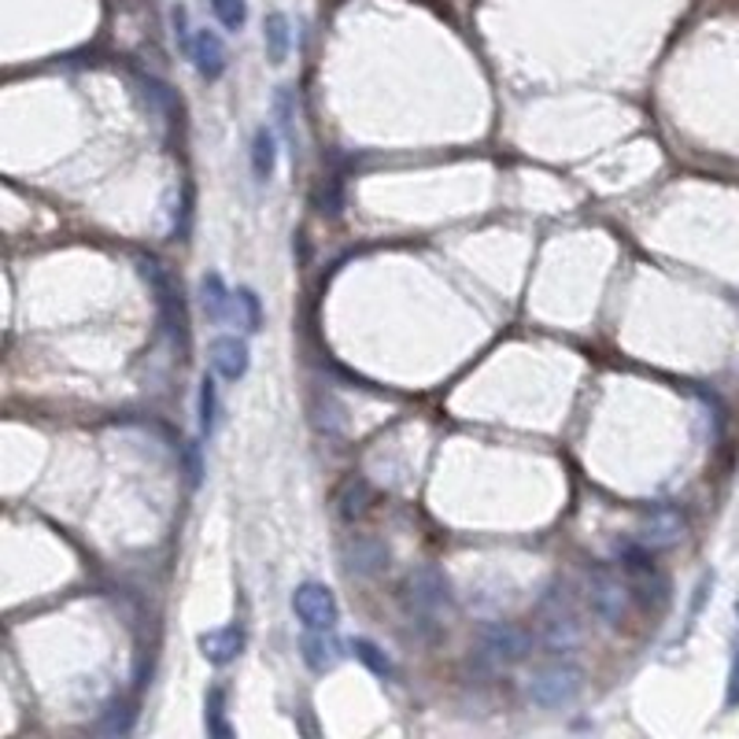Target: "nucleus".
I'll use <instances>...</instances> for the list:
<instances>
[{
  "instance_id": "f257e3e1",
  "label": "nucleus",
  "mask_w": 739,
  "mask_h": 739,
  "mask_svg": "<svg viewBox=\"0 0 739 739\" xmlns=\"http://www.w3.org/2000/svg\"><path fill=\"white\" fill-rule=\"evenodd\" d=\"M584 640V629L577 621L573 595L565 584H551L544 599H540V643L551 654H570Z\"/></svg>"
},
{
  "instance_id": "f03ea898",
  "label": "nucleus",
  "mask_w": 739,
  "mask_h": 739,
  "mask_svg": "<svg viewBox=\"0 0 739 739\" xmlns=\"http://www.w3.org/2000/svg\"><path fill=\"white\" fill-rule=\"evenodd\" d=\"M584 688V669L573 662H548L540 666L533 677H529V699L536 702L540 710H562L581 696Z\"/></svg>"
},
{
  "instance_id": "7ed1b4c3",
  "label": "nucleus",
  "mask_w": 739,
  "mask_h": 739,
  "mask_svg": "<svg viewBox=\"0 0 739 739\" xmlns=\"http://www.w3.org/2000/svg\"><path fill=\"white\" fill-rule=\"evenodd\" d=\"M403 595H407V610H411V621H433L441 618L447 607H452V581L444 577V570H436V565H418L407 584H403Z\"/></svg>"
},
{
  "instance_id": "20e7f679",
  "label": "nucleus",
  "mask_w": 739,
  "mask_h": 739,
  "mask_svg": "<svg viewBox=\"0 0 739 739\" xmlns=\"http://www.w3.org/2000/svg\"><path fill=\"white\" fill-rule=\"evenodd\" d=\"M477 643H481V654L489 658L492 666H518V662H525L536 647L533 632L514 625V621H489V625L477 632Z\"/></svg>"
},
{
  "instance_id": "39448f33",
  "label": "nucleus",
  "mask_w": 739,
  "mask_h": 739,
  "mask_svg": "<svg viewBox=\"0 0 739 739\" xmlns=\"http://www.w3.org/2000/svg\"><path fill=\"white\" fill-rule=\"evenodd\" d=\"M293 614L299 625L311 632H329V629H337L341 607H337L333 588H326L322 581H304V584H296V592H293Z\"/></svg>"
},
{
  "instance_id": "423d86ee",
  "label": "nucleus",
  "mask_w": 739,
  "mask_h": 739,
  "mask_svg": "<svg viewBox=\"0 0 739 739\" xmlns=\"http://www.w3.org/2000/svg\"><path fill=\"white\" fill-rule=\"evenodd\" d=\"M629 584L607 565H595L592 577H588V603L607 625H621L629 618Z\"/></svg>"
},
{
  "instance_id": "0eeeda50",
  "label": "nucleus",
  "mask_w": 739,
  "mask_h": 739,
  "mask_svg": "<svg viewBox=\"0 0 739 739\" xmlns=\"http://www.w3.org/2000/svg\"><path fill=\"white\" fill-rule=\"evenodd\" d=\"M137 267H141V277H145V282L152 285L156 304H159V318H164L167 333L185 344V307H181V296H178L175 282H170V274H167L164 267H159L156 259H145V256L137 259Z\"/></svg>"
},
{
  "instance_id": "6e6552de",
  "label": "nucleus",
  "mask_w": 739,
  "mask_h": 739,
  "mask_svg": "<svg viewBox=\"0 0 739 739\" xmlns=\"http://www.w3.org/2000/svg\"><path fill=\"white\" fill-rule=\"evenodd\" d=\"M684 529H688L684 514H680L677 506H654V511L640 522L637 540L647 551H669L684 540Z\"/></svg>"
},
{
  "instance_id": "1a4fd4ad",
  "label": "nucleus",
  "mask_w": 739,
  "mask_h": 739,
  "mask_svg": "<svg viewBox=\"0 0 739 739\" xmlns=\"http://www.w3.org/2000/svg\"><path fill=\"white\" fill-rule=\"evenodd\" d=\"M245 629L240 625H223V629H211V632H200V640H196V647H200V654L207 658L211 666H229L237 662L240 651H245Z\"/></svg>"
},
{
  "instance_id": "9d476101",
  "label": "nucleus",
  "mask_w": 739,
  "mask_h": 739,
  "mask_svg": "<svg viewBox=\"0 0 739 739\" xmlns=\"http://www.w3.org/2000/svg\"><path fill=\"white\" fill-rule=\"evenodd\" d=\"M341 554H344L348 573H355V577H374L388 565V548L374 536H352L348 544L341 548Z\"/></svg>"
},
{
  "instance_id": "9b49d317",
  "label": "nucleus",
  "mask_w": 739,
  "mask_h": 739,
  "mask_svg": "<svg viewBox=\"0 0 739 739\" xmlns=\"http://www.w3.org/2000/svg\"><path fill=\"white\" fill-rule=\"evenodd\" d=\"M200 307L207 322H215V326H226V322L237 318V293H229L223 274H204L200 277Z\"/></svg>"
},
{
  "instance_id": "f8f14e48",
  "label": "nucleus",
  "mask_w": 739,
  "mask_h": 739,
  "mask_svg": "<svg viewBox=\"0 0 739 739\" xmlns=\"http://www.w3.org/2000/svg\"><path fill=\"white\" fill-rule=\"evenodd\" d=\"M299 654H304L307 669H315V673H329V669H337L344 662V643L329 632H304V640H299Z\"/></svg>"
},
{
  "instance_id": "ddd939ff",
  "label": "nucleus",
  "mask_w": 739,
  "mask_h": 739,
  "mask_svg": "<svg viewBox=\"0 0 739 739\" xmlns=\"http://www.w3.org/2000/svg\"><path fill=\"white\" fill-rule=\"evenodd\" d=\"M193 67H196V75L200 78H207V82H215V78H223L226 75V63H229V56H226V45H223V38H218L215 30H196V41H193Z\"/></svg>"
},
{
  "instance_id": "4468645a",
  "label": "nucleus",
  "mask_w": 739,
  "mask_h": 739,
  "mask_svg": "<svg viewBox=\"0 0 739 739\" xmlns=\"http://www.w3.org/2000/svg\"><path fill=\"white\" fill-rule=\"evenodd\" d=\"M207 359H211V366H215V374H218V377L240 381V377L248 374L252 355H248V344L240 341V337H215V341H211V348H207Z\"/></svg>"
},
{
  "instance_id": "2eb2a0df",
  "label": "nucleus",
  "mask_w": 739,
  "mask_h": 739,
  "mask_svg": "<svg viewBox=\"0 0 739 739\" xmlns=\"http://www.w3.org/2000/svg\"><path fill=\"white\" fill-rule=\"evenodd\" d=\"M263 45H267V60L270 63L288 60V49H293V30H288L285 11H270V16L263 19Z\"/></svg>"
},
{
  "instance_id": "dca6fc26",
  "label": "nucleus",
  "mask_w": 739,
  "mask_h": 739,
  "mask_svg": "<svg viewBox=\"0 0 739 739\" xmlns=\"http://www.w3.org/2000/svg\"><path fill=\"white\" fill-rule=\"evenodd\" d=\"M370 506V481L366 477H348L337 489V514L341 522H355V518H363Z\"/></svg>"
},
{
  "instance_id": "f3484780",
  "label": "nucleus",
  "mask_w": 739,
  "mask_h": 739,
  "mask_svg": "<svg viewBox=\"0 0 739 739\" xmlns=\"http://www.w3.org/2000/svg\"><path fill=\"white\" fill-rule=\"evenodd\" d=\"M274 167H277V141L267 126H263V130H256V137H252V170H256L259 181H270Z\"/></svg>"
},
{
  "instance_id": "a211bd4d",
  "label": "nucleus",
  "mask_w": 739,
  "mask_h": 739,
  "mask_svg": "<svg viewBox=\"0 0 739 739\" xmlns=\"http://www.w3.org/2000/svg\"><path fill=\"white\" fill-rule=\"evenodd\" d=\"M134 718H137V710L130 707V702H126V699H111L108 707L100 710L97 729L108 732V736H126V732L134 729Z\"/></svg>"
},
{
  "instance_id": "6ab92c4d",
  "label": "nucleus",
  "mask_w": 739,
  "mask_h": 739,
  "mask_svg": "<svg viewBox=\"0 0 739 739\" xmlns=\"http://www.w3.org/2000/svg\"><path fill=\"white\" fill-rule=\"evenodd\" d=\"M348 647H352V654L359 658V662H363V666H366V669H370V673H374V677L388 680L392 673H396V669H392V658H388L385 651H381V647H377L374 640H366V637H355V640H352Z\"/></svg>"
},
{
  "instance_id": "aec40b11",
  "label": "nucleus",
  "mask_w": 739,
  "mask_h": 739,
  "mask_svg": "<svg viewBox=\"0 0 739 739\" xmlns=\"http://www.w3.org/2000/svg\"><path fill=\"white\" fill-rule=\"evenodd\" d=\"M204 725L211 736H234V729L226 725V691L211 688L207 691V710H204Z\"/></svg>"
},
{
  "instance_id": "412c9836",
  "label": "nucleus",
  "mask_w": 739,
  "mask_h": 739,
  "mask_svg": "<svg viewBox=\"0 0 739 739\" xmlns=\"http://www.w3.org/2000/svg\"><path fill=\"white\" fill-rule=\"evenodd\" d=\"M215 422H218V385H215V377L204 374V381H200V436H211Z\"/></svg>"
},
{
  "instance_id": "4be33fe9",
  "label": "nucleus",
  "mask_w": 739,
  "mask_h": 739,
  "mask_svg": "<svg viewBox=\"0 0 739 739\" xmlns=\"http://www.w3.org/2000/svg\"><path fill=\"white\" fill-rule=\"evenodd\" d=\"M211 11H215V19L234 33L248 22V0H211Z\"/></svg>"
},
{
  "instance_id": "5701e85b",
  "label": "nucleus",
  "mask_w": 739,
  "mask_h": 739,
  "mask_svg": "<svg viewBox=\"0 0 739 739\" xmlns=\"http://www.w3.org/2000/svg\"><path fill=\"white\" fill-rule=\"evenodd\" d=\"M651 554L654 551H647L640 540L637 544H625L618 551V559H621V570L625 573H632V577H643V573H654V562H651Z\"/></svg>"
},
{
  "instance_id": "b1692460",
  "label": "nucleus",
  "mask_w": 739,
  "mask_h": 739,
  "mask_svg": "<svg viewBox=\"0 0 739 739\" xmlns=\"http://www.w3.org/2000/svg\"><path fill=\"white\" fill-rule=\"evenodd\" d=\"M237 311L245 315V329L248 333L263 329V307H259V296L252 293V288H237Z\"/></svg>"
},
{
  "instance_id": "393cba45",
  "label": "nucleus",
  "mask_w": 739,
  "mask_h": 739,
  "mask_svg": "<svg viewBox=\"0 0 739 739\" xmlns=\"http://www.w3.org/2000/svg\"><path fill=\"white\" fill-rule=\"evenodd\" d=\"M170 22H175V38H178V49H181L185 56H193V41H196V33H189V8H185V4H178L175 11H170Z\"/></svg>"
},
{
  "instance_id": "a878e982",
  "label": "nucleus",
  "mask_w": 739,
  "mask_h": 739,
  "mask_svg": "<svg viewBox=\"0 0 739 739\" xmlns=\"http://www.w3.org/2000/svg\"><path fill=\"white\" fill-rule=\"evenodd\" d=\"M274 111H277V122H282L285 137H293V115H296V100H293V92H288L285 86L277 89V97H274Z\"/></svg>"
},
{
  "instance_id": "bb28decb",
  "label": "nucleus",
  "mask_w": 739,
  "mask_h": 739,
  "mask_svg": "<svg viewBox=\"0 0 739 739\" xmlns=\"http://www.w3.org/2000/svg\"><path fill=\"white\" fill-rule=\"evenodd\" d=\"M185 462H189V481H193V484H200V481H204L200 447H196V444H185Z\"/></svg>"
},
{
  "instance_id": "cd10ccee",
  "label": "nucleus",
  "mask_w": 739,
  "mask_h": 739,
  "mask_svg": "<svg viewBox=\"0 0 739 739\" xmlns=\"http://www.w3.org/2000/svg\"><path fill=\"white\" fill-rule=\"evenodd\" d=\"M725 707H739V647H736V658H732V673H729V691H725Z\"/></svg>"
}]
</instances>
